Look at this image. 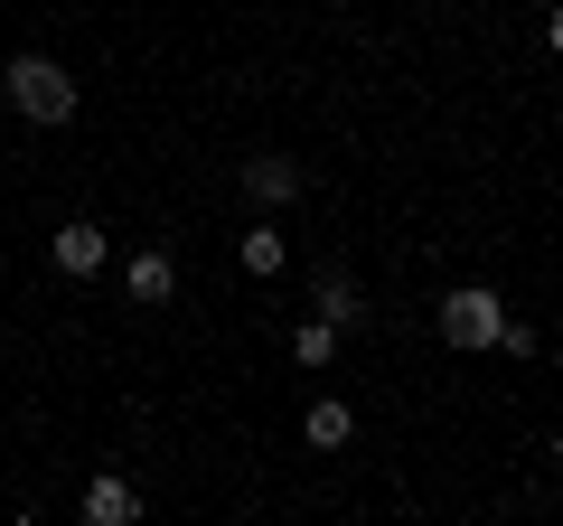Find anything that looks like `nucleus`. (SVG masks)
<instances>
[{"label":"nucleus","instance_id":"8","mask_svg":"<svg viewBox=\"0 0 563 526\" xmlns=\"http://www.w3.org/2000/svg\"><path fill=\"white\" fill-rule=\"evenodd\" d=\"M282 263H291V244H282L273 226H244V273H254V283H273Z\"/></svg>","mask_w":563,"mask_h":526},{"label":"nucleus","instance_id":"9","mask_svg":"<svg viewBox=\"0 0 563 526\" xmlns=\"http://www.w3.org/2000/svg\"><path fill=\"white\" fill-rule=\"evenodd\" d=\"M291 358H301V366H329V358H339V320H301V329H291Z\"/></svg>","mask_w":563,"mask_h":526},{"label":"nucleus","instance_id":"12","mask_svg":"<svg viewBox=\"0 0 563 526\" xmlns=\"http://www.w3.org/2000/svg\"><path fill=\"white\" fill-rule=\"evenodd\" d=\"M554 461H563V432H554Z\"/></svg>","mask_w":563,"mask_h":526},{"label":"nucleus","instance_id":"2","mask_svg":"<svg viewBox=\"0 0 563 526\" xmlns=\"http://www.w3.org/2000/svg\"><path fill=\"white\" fill-rule=\"evenodd\" d=\"M432 329H442V348H498V329H507V302H498L488 283H461V292H442Z\"/></svg>","mask_w":563,"mask_h":526},{"label":"nucleus","instance_id":"3","mask_svg":"<svg viewBox=\"0 0 563 526\" xmlns=\"http://www.w3.org/2000/svg\"><path fill=\"white\" fill-rule=\"evenodd\" d=\"M47 254H57V273L95 283V273H103V254H113V235H103L95 217H76V226H57V235H47Z\"/></svg>","mask_w":563,"mask_h":526},{"label":"nucleus","instance_id":"7","mask_svg":"<svg viewBox=\"0 0 563 526\" xmlns=\"http://www.w3.org/2000/svg\"><path fill=\"white\" fill-rule=\"evenodd\" d=\"M347 432H357V414H347V405H339V395H320V405H310V414H301V442H310V451H339V442H347Z\"/></svg>","mask_w":563,"mask_h":526},{"label":"nucleus","instance_id":"6","mask_svg":"<svg viewBox=\"0 0 563 526\" xmlns=\"http://www.w3.org/2000/svg\"><path fill=\"white\" fill-rule=\"evenodd\" d=\"M122 283H132V302H141V310L169 302V292H179V263H169V244H141V254L122 263Z\"/></svg>","mask_w":563,"mask_h":526},{"label":"nucleus","instance_id":"11","mask_svg":"<svg viewBox=\"0 0 563 526\" xmlns=\"http://www.w3.org/2000/svg\"><path fill=\"white\" fill-rule=\"evenodd\" d=\"M544 47H554V57H563V10H544Z\"/></svg>","mask_w":563,"mask_h":526},{"label":"nucleus","instance_id":"4","mask_svg":"<svg viewBox=\"0 0 563 526\" xmlns=\"http://www.w3.org/2000/svg\"><path fill=\"white\" fill-rule=\"evenodd\" d=\"M76 517H85V526H132V517H141V489L122 480V470H95L85 498H76Z\"/></svg>","mask_w":563,"mask_h":526},{"label":"nucleus","instance_id":"1","mask_svg":"<svg viewBox=\"0 0 563 526\" xmlns=\"http://www.w3.org/2000/svg\"><path fill=\"white\" fill-rule=\"evenodd\" d=\"M0 95H10V113L20 122H76V76H66L57 57H10L0 66Z\"/></svg>","mask_w":563,"mask_h":526},{"label":"nucleus","instance_id":"5","mask_svg":"<svg viewBox=\"0 0 563 526\" xmlns=\"http://www.w3.org/2000/svg\"><path fill=\"white\" fill-rule=\"evenodd\" d=\"M244 198H254V207H291V198H301V161L254 151V161H244Z\"/></svg>","mask_w":563,"mask_h":526},{"label":"nucleus","instance_id":"10","mask_svg":"<svg viewBox=\"0 0 563 526\" xmlns=\"http://www.w3.org/2000/svg\"><path fill=\"white\" fill-rule=\"evenodd\" d=\"M320 320H339V329L366 320V302H357V283H347V273H329V283H320Z\"/></svg>","mask_w":563,"mask_h":526}]
</instances>
